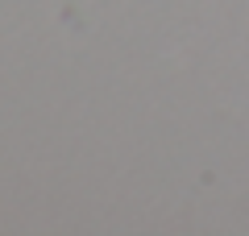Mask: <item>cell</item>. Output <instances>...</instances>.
I'll return each mask as SVG.
<instances>
[]
</instances>
